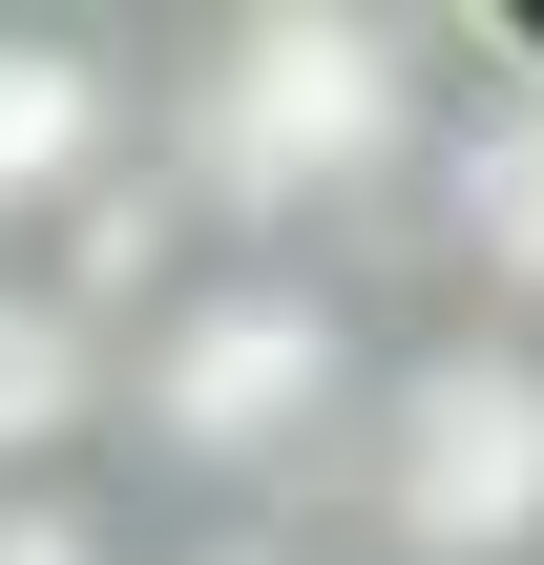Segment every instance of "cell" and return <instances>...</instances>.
I'll use <instances>...</instances> for the list:
<instances>
[{"instance_id":"cell-1","label":"cell","mask_w":544,"mask_h":565,"mask_svg":"<svg viewBox=\"0 0 544 565\" xmlns=\"http://www.w3.org/2000/svg\"><path fill=\"white\" fill-rule=\"evenodd\" d=\"M461 84V21L398 0H231L147 63V168L189 189L210 252H314L419 189V126Z\"/></svg>"},{"instance_id":"cell-2","label":"cell","mask_w":544,"mask_h":565,"mask_svg":"<svg viewBox=\"0 0 544 565\" xmlns=\"http://www.w3.org/2000/svg\"><path fill=\"white\" fill-rule=\"evenodd\" d=\"M356 377H377V315L335 294V252H189L105 335V440L168 461L210 524H273V482L356 440Z\"/></svg>"},{"instance_id":"cell-3","label":"cell","mask_w":544,"mask_h":565,"mask_svg":"<svg viewBox=\"0 0 544 565\" xmlns=\"http://www.w3.org/2000/svg\"><path fill=\"white\" fill-rule=\"evenodd\" d=\"M356 545L377 565H544V335L503 315H440L356 377Z\"/></svg>"},{"instance_id":"cell-4","label":"cell","mask_w":544,"mask_h":565,"mask_svg":"<svg viewBox=\"0 0 544 565\" xmlns=\"http://www.w3.org/2000/svg\"><path fill=\"white\" fill-rule=\"evenodd\" d=\"M398 210L440 231L461 315L544 335V42H524V21H461V84H440V126H419V189H398Z\"/></svg>"},{"instance_id":"cell-5","label":"cell","mask_w":544,"mask_h":565,"mask_svg":"<svg viewBox=\"0 0 544 565\" xmlns=\"http://www.w3.org/2000/svg\"><path fill=\"white\" fill-rule=\"evenodd\" d=\"M126 147H147V42L63 21V0H0V252H42Z\"/></svg>"},{"instance_id":"cell-6","label":"cell","mask_w":544,"mask_h":565,"mask_svg":"<svg viewBox=\"0 0 544 565\" xmlns=\"http://www.w3.org/2000/svg\"><path fill=\"white\" fill-rule=\"evenodd\" d=\"M84 440H105V315H63L0 252V482H84Z\"/></svg>"},{"instance_id":"cell-7","label":"cell","mask_w":544,"mask_h":565,"mask_svg":"<svg viewBox=\"0 0 544 565\" xmlns=\"http://www.w3.org/2000/svg\"><path fill=\"white\" fill-rule=\"evenodd\" d=\"M0 565H126V503L105 482H0Z\"/></svg>"},{"instance_id":"cell-8","label":"cell","mask_w":544,"mask_h":565,"mask_svg":"<svg viewBox=\"0 0 544 565\" xmlns=\"http://www.w3.org/2000/svg\"><path fill=\"white\" fill-rule=\"evenodd\" d=\"M126 565H356V545H314V524H189V545H126Z\"/></svg>"}]
</instances>
